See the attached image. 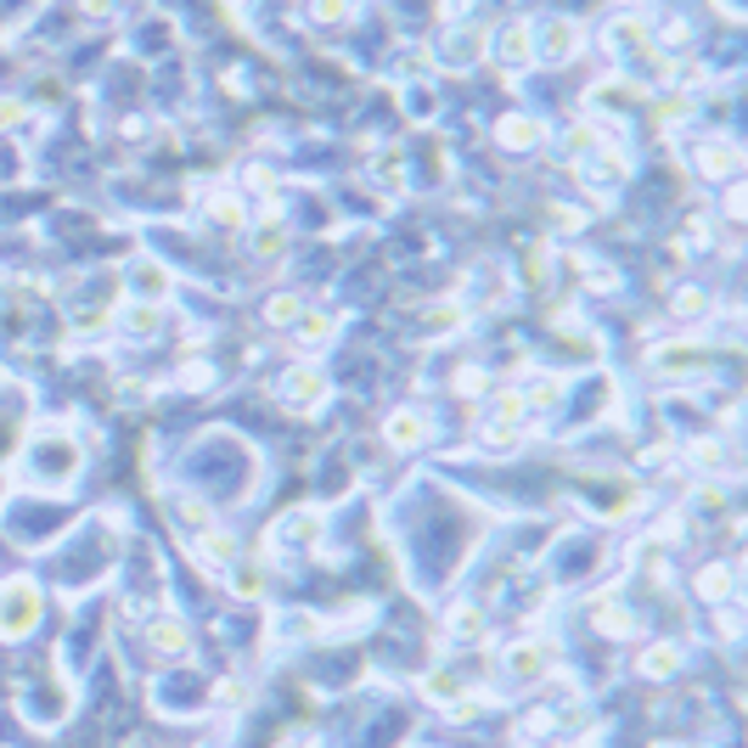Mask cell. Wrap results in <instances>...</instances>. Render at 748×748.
Segmentation results:
<instances>
[{
  "instance_id": "obj_8",
  "label": "cell",
  "mask_w": 748,
  "mask_h": 748,
  "mask_svg": "<svg viewBox=\"0 0 748 748\" xmlns=\"http://www.w3.org/2000/svg\"><path fill=\"white\" fill-rule=\"evenodd\" d=\"M321 388H326V383H321V372H315V366H293V372L276 383V394H282L287 405H315V400H321Z\"/></svg>"
},
{
  "instance_id": "obj_11",
  "label": "cell",
  "mask_w": 748,
  "mask_h": 748,
  "mask_svg": "<svg viewBox=\"0 0 748 748\" xmlns=\"http://www.w3.org/2000/svg\"><path fill=\"white\" fill-rule=\"evenodd\" d=\"M130 282H135V293H141L146 304H163V293H170V271H163V265H152V260L130 265Z\"/></svg>"
},
{
  "instance_id": "obj_32",
  "label": "cell",
  "mask_w": 748,
  "mask_h": 748,
  "mask_svg": "<svg viewBox=\"0 0 748 748\" xmlns=\"http://www.w3.org/2000/svg\"><path fill=\"white\" fill-rule=\"evenodd\" d=\"M693 462H704V467H715V462H720V451H715V445L704 439V445H693Z\"/></svg>"
},
{
  "instance_id": "obj_18",
  "label": "cell",
  "mask_w": 748,
  "mask_h": 748,
  "mask_svg": "<svg viewBox=\"0 0 748 748\" xmlns=\"http://www.w3.org/2000/svg\"><path fill=\"white\" fill-rule=\"evenodd\" d=\"M586 175L608 186V181H619V175H625V158H619V152H608V146H597V152H592V170H586Z\"/></svg>"
},
{
  "instance_id": "obj_29",
  "label": "cell",
  "mask_w": 748,
  "mask_h": 748,
  "mask_svg": "<svg viewBox=\"0 0 748 748\" xmlns=\"http://www.w3.org/2000/svg\"><path fill=\"white\" fill-rule=\"evenodd\" d=\"M79 12H85V18H113L119 0H79Z\"/></svg>"
},
{
  "instance_id": "obj_21",
  "label": "cell",
  "mask_w": 748,
  "mask_h": 748,
  "mask_svg": "<svg viewBox=\"0 0 748 748\" xmlns=\"http://www.w3.org/2000/svg\"><path fill=\"white\" fill-rule=\"evenodd\" d=\"M698 592L715 597V603H726V597H731V568H720V563L704 568V574H698Z\"/></svg>"
},
{
  "instance_id": "obj_15",
  "label": "cell",
  "mask_w": 748,
  "mask_h": 748,
  "mask_svg": "<svg viewBox=\"0 0 748 748\" xmlns=\"http://www.w3.org/2000/svg\"><path fill=\"white\" fill-rule=\"evenodd\" d=\"M478 51H484V34H473V29H456V34L445 40V51H439V57H445L451 68H467Z\"/></svg>"
},
{
  "instance_id": "obj_17",
  "label": "cell",
  "mask_w": 748,
  "mask_h": 748,
  "mask_svg": "<svg viewBox=\"0 0 748 748\" xmlns=\"http://www.w3.org/2000/svg\"><path fill=\"white\" fill-rule=\"evenodd\" d=\"M175 518H181V529H186V535L214 529V524H209V507H203V502H192V495H181V502H175Z\"/></svg>"
},
{
  "instance_id": "obj_10",
  "label": "cell",
  "mask_w": 748,
  "mask_h": 748,
  "mask_svg": "<svg viewBox=\"0 0 748 748\" xmlns=\"http://www.w3.org/2000/svg\"><path fill=\"white\" fill-rule=\"evenodd\" d=\"M495 57H502L507 68H524L535 57V40H529V23H507L502 34H495Z\"/></svg>"
},
{
  "instance_id": "obj_33",
  "label": "cell",
  "mask_w": 748,
  "mask_h": 748,
  "mask_svg": "<svg viewBox=\"0 0 748 748\" xmlns=\"http://www.w3.org/2000/svg\"><path fill=\"white\" fill-rule=\"evenodd\" d=\"M18 119H23V108H18V102H0V130H12Z\"/></svg>"
},
{
  "instance_id": "obj_14",
  "label": "cell",
  "mask_w": 748,
  "mask_h": 748,
  "mask_svg": "<svg viewBox=\"0 0 748 748\" xmlns=\"http://www.w3.org/2000/svg\"><path fill=\"white\" fill-rule=\"evenodd\" d=\"M152 647L158 653H186L192 647V630L181 619H152Z\"/></svg>"
},
{
  "instance_id": "obj_19",
  "label": "cell",
  "mask_w": 748,
  "mask_h": 748,
  "mask_svg": "<svg viewBox=\"0 0 748 748\" xmlns=\"http://www.w3.org/2000/svg\"><path fill=\"white\" fill-rule=\"evenodd\" d=\"M299 315H304V304H299V293H276V299L265 304V321H271V326H293Z\"/></svg>"
},
{
  "instance_id": "obj_28",
  "label": "cell",
  "mask_w": 748,
  "mask_h": 748,
  "mask_svg": "<svg viewBox=\"0 0 748 748\" xmlns=\"http://www.w3.org/2000/svg\"><path fill=\"white\" fill-rule=\"evenodd\" d=\"M484 439H489V445H495V451H507V445H513V439H518V423H495V428H489V434H484Z\"/></svg>"
},
{
  "instance_id": "obj_13",
  "label": "cell",
  "mask_w": 748,
  "mask_h": 748,
  "mask_svg": "<svg viewBox=\"0 0 748 748\" xmlns=\"http://www.w3.org/2000/svg\"><path fill=\"white\" fill-rule=\"evenodd\" d=\"M192 540H198L192 552H198L203 563H214V568H225V563L236 557V540H231L225 529H209V535H192Z\"/></svg>"
},
{
  "instance_id": "obj_4",
  "label": "cell",
  "mask_w": 748,
  "mask_h": 748,
  "mask_svg": "<svg viewBox=\"0 0 748 748\" xmlns=\"http://www.w3.org/2000/svg\"><path fill=\"white\" fill-rule=\"evenodd\" d=\"M653 372H658V377L704 372V350H698V344H658V350H653Z\"/></svg>"
},
{
  "instance_id": "obj_5",
  "label": "cell",
  "mask_w": 748,
  "mask_h": 748,
  "mask_svg": "<svg viewBox=\"0 0 748 748\" xmlns=\"http://www.w3.org/2000/svg\"><path fill=\"white\" fill-rule=\"evenodd\" d=\"M698 170H704V175H737V170H742V146L709 135V141L698 146Z\"/></svg>"
},
{
  "instance_id": "obj_3",
  "label": "cell",
  "mask_w": 748,
  "mask_h": 748,
  "mask_svg": "<svg viewBox=\"0 0 748 748\" xmlns=\"http://www.w3.org/2000/svg\"><path fill=\"white\" fill-rule=\"evenodd\" d=\"M507 670H513V681H540V676L552 670V647H546V641H518V647H507Z\"/></svg>"
},
{
  "instance_id": "obj_7",
  "label": "cell",
  "mask_w": 748,
  "mask_h": 748,
  "mask_svg": "<svg viewBox=\"0 0 748 748\" xmlns=\"http://www.w3.org/2000/svg\"><path fill=\"white\" fill-rule=\"evenodd\" d=\"M119 332H130V338H158L163 332V304L135 299L130 310H119Z\"/></svg>"
},
{
  "instance_id": "obj_16",
  "label": "cell",
  "mask_w": 748,
  "mask_h": 748,
  "mask_svg": "<svg viewBox=\"0 0 748 748\" xmlns=\"http://www.w3.org/2000/svg\"><path fill=\"white\" fill-rule=\"evenodd\" d=\"M315 524H321V513H287L276 540H282V546H310V540H315Z\"/></svg>"
},
{
  "instance_id": "obj_27",
  "label": "cell",
  "mask_w": 748,
  "mask_h": 748,
  "mask_svg": "<svg viewBox=\"0 0 748 748\" xmlns=\"http://www.w3.org/2000/svg\"><path fill=\"white\" fill-rule=\"evenodd\" d=\"M293 326H299V332H304V338H321V332H326V326H332V321H326V315H321V310H304V315H299V321H293Z\"/></svg>"
},
{
  "instance_id": "obj_31",
  "label": "cell",
  "mask_w": 748,
  "mask_h": 748,
  "mask_svg": "<svg viewBox=\"0 0 748 748\" xmlns=\"http://www.w3.org/2000/svg\"><path fill=\"white\" fill-rule=\"evenodd\" d=\"M231 592H236V597H260V574H236Z\"/></svg>"
},
{
  "instance_id": "obj_1",
  "label": "cell",
  "mask_w": 748,
  "mask_h": 748,
  "mask_svg": "<svg viewBox=\"0 0 748 748\" xmlns=\"http://www.w3.org/2000/svg\"><path fill=\"white\" fill-rule=\"evenodd\" d=\"M34 625H40V592L29 574H18L0 586V641H23Z\"/></svg>"
},
{
  "instance_id": "obj_30",
  "label": "cell",
  "mask_w": 748,
  "mask_h": 748,
  "mask_svg": "<svg viewBox=\"0 0 748 748\" xmlns=\"http://www.w3.org/2000/svg\"><path fill=\"white\" fill-rule=\"evenodd\" d=\"M456 388H462V394H484V372H473V366L456 372Z\"/></svg>"
},
{
  "instance_id": "obj_25",
  "label": "cell",
  "mask_w": 748,
  "mask_h": 748,
  "mask_svg": "<svg viewBox=\"0 0 748 748\" xmlns=\"http://www.w3.org/2000/svg\"><path fill=\"white\" fill-rule=\"evenodd\" d=\"M209 214H214V225H242V203L236 198H214Z\"/></svg>"
},
{
  "instance_id": "obj_23",
  "label": "cell",
  "mask_w": 748,
  "mask_h": 748,
  "mask_svg": "<svg viewBox=\"0 0 748 748\" xmlns=\"http://www.w3.org/2000/svg\"><path fill=\"white\" fill-rule=\"evenodd\" d=\"M310 18L315 23H344L350 18V0H310Z\"/></svg>"
},
{
  "instance_id": "obj_12",
  "label": "cell",
  "mask_w": 748,
  "mask_h": 748,
  "mask_svg": "<svg viewBox=\"0 0 748 748\" xmlns=\"http://www.w3.org/2000/svg\"><path fill=\"white\" fill-rule=\"evenodd\" d=\"M676 670H681V647H670V641H658V647H647V653H641V676L664 681V676H676Z\"/></svg>"
},
{
  "instance_id": "obj_26",
  "label": "cell",
  "mask_w": 748,
  "mask_h": 748,
  "mask_svg": "<svg viewBox=\"0 0 748 748\" xmlns=\"http://www.w3.org/2000/svg\"><path fill=\"white\" fill-rule=\"evenodd\" d=\"M704 310H709V299H704L698 287H681V293H676V315H704Z\"/></svg>"
},
{
  "instance_id": "obj_20",
  "label": "cell",
  "mask_w": 748,
  "mask_h": 748,
  "mask_svg": "<svg viewBox=\"0 0 748 748\" xmlns=\"http://www.w3.org/2000/svg\"><path fill=\"white\" fill-rule=\"evenodd\" d=\"M597 630H603V636H630L636 619H630L619 603H603V608H597Z\"/></svg>"
},
{
  "instance_id": "obj_9",
  "label": "cell",
  "mask_w": 748,
  "mask_h": 748,
  "mask_svg": "<svg viewBox=\"0 0 748 748\" xmlns=\"http://www.w3.org/2000/svg\"><path fill=\"white\" fill-rule=\"evenodd\" d=\"M495 141H502L507 152H529V146H540V141H546V130H540L535 119L513 113V119H502V124H495Z\"/></svg>"
},
{
  "instance_id": "obj_24",
  "label": "cell",
  "mask_w": 748,
  "mask_h": 748,
  "mask_svg": "<svg viewBox=\"0 0 748 748\" xmlns=\"http://www.w3.org/2000/svg\"><path fill=\"white\" fill-rule=\"evenodd\" d=\"M451 636H462V641H467V636H484V619H478L473 608H456V614H451Z\"/></svg>"
},
{
  "instance_id": "obj_34",
  "label": "cell",
  "mask_w": 748,
  "mask_h": 748,
  "mask_svg": "<svg viewBox=\"0 0 748 748\" xmlns=\"http://www.w3.org/2000/svg\"><path fill=\"white\" fill-rule=\"evenodd\" d=\"M276 247H282V231H276V225L260 231V254H276Z\"/></svg>"
},
{
  "instance_id": "obj_22",
  "label": "cell",
  "mask_w": 748,
  "mask_h": 748,
  "mask_svg": "<svg viewBox=\"0 0 748 748\" xmlns=\"http://www.w3.org/2000/svg\"><path fill=\"white\" fill-rule=\"evenodd\" d=\"M524 411H529L524 388H502V400H495V417H502V423H524Z\"/></svg>"
},
{
  "instance_id": "obj_6",
  "label": "cell",
  "mask_w": 748,
  "mask_h": 748,
  "mask_svg": "<svg viewBox=\"0 0 748 748\" xmlns=\"http://www.w3.org/2000/svg\"><path fill=\"white\" fill-rule=\"evenodd\" d=\"M383 434H388V445H400V451H411V445H423L428 439V417L423 411H388V423H383Z\"/></svg>"
},
{
  "instance_id": "obj_2",
  "label": "cell",
  "mask_w": 748,
  "mask_h": 748,
  "mask_svg": "<svg viewBox=\"0 0 748 748\" xmlns=\"http://www.w3.org/2000/svg\"><path fill=\"white\" fill-rule=\"evenodd\" d=\"M529 40H535V57L540 62H568L579 51V29L568 18H546L540 29H529Z\"/></svg>"
}]
</instances>
